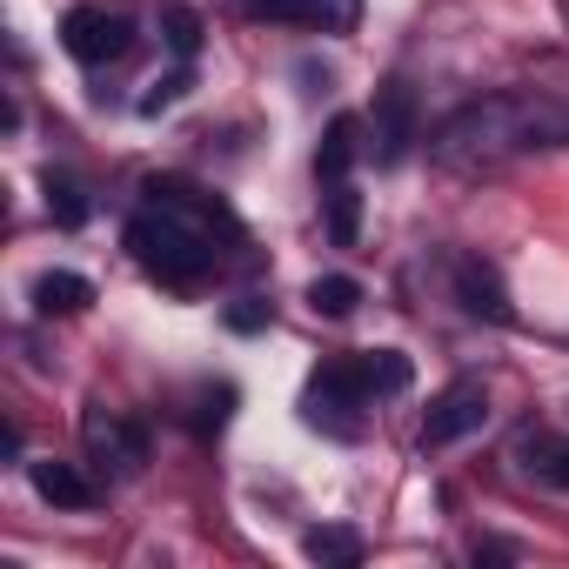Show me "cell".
<instances>
[{
  "instance_id": "13",
  "label": "cell",
  "mask_w": 569,
  "mask_h": 569,
  "mask_svg": "<svg viewBox=\"0 0 569 569\" xmlns=\"http://www.w3.org/2000/svg\"><path fill=\"white\" fill-rule=\"evenodd\" d=\"M88 302H94V281H88V274L48 268V274L34 281V309H41V316H74V309H88Z\"/></svg>"
},
{
  "instance_id": "10",
  "label": "cell",
  "mask_w": 569,
  "mask_h": 569,
  "mask_svg": "<svg viewBox=\"0 0 569 569\" xmlns=\"http://www.w3.org/2000/svg\"><path fill=\"white\" fill-rule=\"evenodd\" d=\"M509 456H516V469H522L529 482H542V489H569V436H562V429H536V422H529V429L516 436Z\"/></svg>"
},
{
  "instance_id": "6",
  "label": "cell",
  "mask_w": 569,
  "mask_h": 569,
  "mask_svg": "<svg viewBox=\"0 0 569 569\" xmlns=\"http://www.w3.org/2000/svg\"><path fill=\"white\" fill-rule=\"evenodd\" d=\"M482 422H489V389H482L476 376H456V382L429 402V416H422V449H456V442H469Z\"/></svg>"
},
{
  "instance_id": "2",
  "label": "cell",
  "mask_w": 569,
  "mask_h": 569,
  "mask_svg": "<svg viewBox=\"0 0 569 569\" xmlns=\"http://www.w3.org/2000/svg\"><path fill=\"white\" fill-rule=\"evenodd\" d=\"M234 234H241L234 214H228L214 194L188 188V181H148V188H141V208L128 214V248H134V261H141L154 281H168V289H194V281H208V274L228 261Z\"/></svg>"
},
{
  "instance_id": "7",
  "label": "cell",
  "mask_w": 569,
  "mask_h": 569,
  "mask_svg": "<svg viewBox=\"0 0 569 569\" xmlns=\"http://www.w3.org/2000/svg\"><path fill=\"white\" fill-rule=\"evenodd\" d=\"M369 154H376V168H396L402 154H409V141H422V128H416V94L402 88V81H382V94H376V114H369Z\"/></svg>"
},
{
  "instance_id": "8",
  "label": "cell",
  "mask_w": 569,
  "mask_h": 569,
  "mask_svg": "<svg viewBox=\"0 0 569 569\" xmlns=\"http://www.w3.org/2000/svg\"><path fill=\"white\" fill-rule=\"evenodd\" d=\"M248 21H274V28H309V34H342L356 21V0H234Z\"/></svg>"
},
{
  "instance_id": "9",
  "label": "cell",
  "mask_w": 569,
  "mask_h": 569,
  "mask_svg": "<svg viewBox=\"0 0 569 569\" xmlns=\"http://www.w3.org/2000/svg\"><path fill=\"white\" fill-rule=\"evenodd\" d=\"M449 289L469 316L482 322H509V289H502V274L482 261V254H449Z\"/></svg>"
},
{
  "instance_id": "14",
  "label": "cell",
  "mask_w": 569,
  "mask_h": 569,
  "mask_svg": "<svg viewBox=\"0 0 569 569\" xmlns=\"http://www.w3.org/2000/svg\"><path fill=\"white\" fill-rule=\"evenodd\" d=\"M322 208H329V241L336 248H356V234H362V194H356V181L322 188Z\"/></svg>"
},
{
  "instance_id": "12",
  "label": "cell",
  "mask_w": 569,
  "mask_h": 569,
  "mask_svg": "<svg viewBox=\"0 0 569 569\" xmlns=\"http://www.w3.org/2000/svg\"><path fill=\"white\" fill-rule=\"evenodd\" d=\"M356 134H362L356 114H336V121H329V134H322V148H316V181H322V188L349 181V168H356Z\"/></svg>"
},
{
  "instance_id": "3",
  "label": "cell",
  "mask_w": 569,
  "mask_h": 569,
  "mask_svg": "<svg viewBox=\"0 0 569 569\" xmlns=\"http://www.w3.org/2000/svg\"><path fill=\"white\" fill-rule=\"evenodd\" d=\"M382 396H376V382H369V369H362V356H342V362H322L316 376H309V396H302V416H309V429H322V436H362V416L376 409Z\"/></svg>"
},
{
  "instance_id": "11",
  "label": "cell",
  "mask_w": 569,
  "mask_h": 569,
  "mask_svg": "<svg viewBox=\"0 0 569 569\" xmlns=\"http://www.w3.org/2000/svg\"><path fill=\"white\" fill-rule=\"evenodd\" d=\"M28 476H34L41 502H54V509H94V502H101V489H94L74 462H28Z\"/></svg>"
},
{
  "instance_id": "19",
  "label": "cell",
  "mask_w": 569,
  "mask_h": 569,
  "mask_svg": "<svg viewBox=\"0 0 569 569\" xmlns=\"http://www.w3.org/2000/svg\"><path fill=\"white\" fill-rule=\"evenodd\" d=\"M168 41H174V54L188 61V54L201 48V21H194V14H168Z\"/></svg>"
},
{
  "instance_id": "18",
  "label": "cell",
  "mask_w": 569,
  "mask_h": 569,
  "mask_svg": "<svg viewBox=\"0 0 569 569\" xmlns=\"http://www.w3.org/2000/svg\"><path fill=\"white\" fill-rule=\"evenodd\" d=\"M48 208L61 214V228H81L88 221V201H81V188L68 174H48Z\"/></svg>"
},
{
  "instance_id": "17",
  "label": "cell",
  "mask_w": 569,
  "mask_h": 569,
  "mask_svg": "<svg viewBox=\"0 0 569 569\" xmlns=\"http://www.w3.org/2000/svg\"><path fill=\"white\" fill-rule=\"evenodd\" d=\"M362 369H369V382H376V396H382V402L409 389V362H402L396 349H369V356H362Z\"/></svg>"
},
{
  "instance_id": "5",
  "label": "cell",
  "mask_w": 569,
  "mask_h": 569,
  "mask_svg": "<svg viewBox=\"0 0 569 569\" xmlns=\"http://www.w3.org/2000/svg\"><path fill=\"white\" fill-rule=\"evenodd\" d=\"M61 48H68L81 68H114V61L134 54V21H128L121 8H101V0H88V8H68Z\"/></svg>"
},
{
  "instance_id": "16",
  "label": "cell",
  "mask_w": 569,
  "mask_h": 569,
  "mask_svg": "<svg viewBox=\"0 0 569 569\" xmlns=\"http://www.w3.org/2000/svg\"><path fill=\"white\" fill-rule=\"evenodd\" d=\"M302 549H309L316 562H342V569H349V562H362V536H356V529H309V536H302Z\"/></svg>"
},
{
  "instance_id": "1",
  "label": "cell",
  "mask_w": 569,
  "mask_h": 569,
  "mask_svg": "<svg viewBox=\"0 0 569 569\" xmlns=\"http://www.w3.org/2000/svg\"><path fill=\"white\" fill-rule=\"evenodd\" d=\"M549 148H569V108L556 94H536V88L462 101L429 134V161L442 174H462V181L502 174V168H516L529 154H549Z\"/></svg>"
},
{
  "instance_id": "4",
  "label": "cell",
  "mask_w": 569,
  "mask_h": 569,
  "mask_svg": "<svg viewBox=\"0 0 569 569\" xmlns=\"http://www.w3.org/2000/svg\"><path fill=\"white\" fill-rule=\"evenodd\" d=\"M81 456L108 476V482H134L148 469V429L108 402H88L81 409Z\"/></svg>"
},
{
  "instance_id": "15",
  "label": "cell",
  "mask_w": 569,
  "mask_h": 569,
  "mask_svg": "<svg viewBox=\"0 0 569 569\" xmlns=\"http://www.w3.org/2000/svg\"><path fill=\"white\" fill-rule=\"evenodd\" d=\"M356 302H362V281H349V274H322L316 289H309V309H316V316H329V322L356 316Z\"/></svg>"
}]
</instances>
